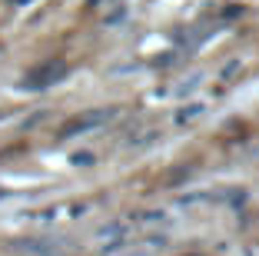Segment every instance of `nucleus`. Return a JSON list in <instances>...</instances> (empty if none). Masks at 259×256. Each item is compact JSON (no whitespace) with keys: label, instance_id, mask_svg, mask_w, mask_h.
<instances>
[{"label":"nucleus","instance_id":"nucleus-2","mask_svg":"<svg viewBox=\"0 0 259 256\" xmlns=\"http://www.w3.org/2000/svg\"><path fill=\"white\" fill-rule=\"evenodd\" d=\"M110 120V110H97V113H87V117H76V120H70L67 127L60 130V136L67 140V136H76V133H87V130H97L103 127V123Z\"/></svg>","mask_w":259,"mask_h":256},{"label":"nucleus","instance_id":"nucleus-3","mask_svg":"<svg viewBox=\"0 0 259 256\" xmlns=\"http://www.w3.org/2000/svg\"><path fill=\"white\" fill-rule=\"evenodd\" d=\"M17 4H27V0H17Z\"/></svg>","mask_w":259,"mask_h":256},{"label":"nucleus","instance_id":"nucleus-1","mask_svg":"<svg viewBox=\"0 0 259 256\" xmlns=\"http://www.w3.org/2000/svg\"><path fill=\"white\" fill-rule=\"evenodd\" d=\"M63 77H67V63L63 60H47V63H40V67H33V70L23 74L20 90H47V87L60 83Z\"/></svg>","mask_w":259,"mask_h":256}]
</instances>
